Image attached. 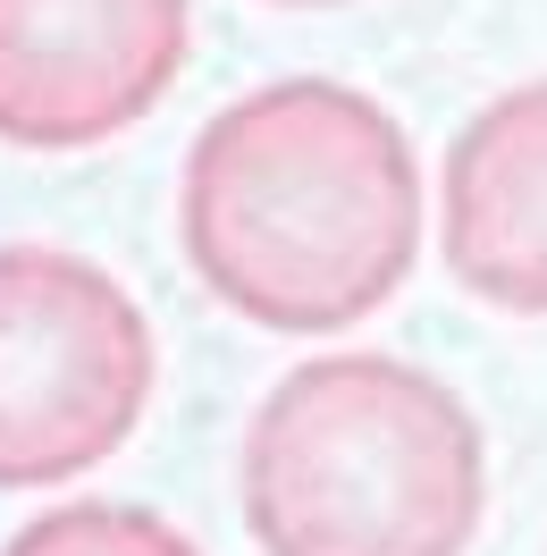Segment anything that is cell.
I'll return each mask as SVG.
<instances>
[{
    "instance_id": "cell-2",
    "label": "cell",
    "mask_w": 547,
    "mask_h": 556,
    "mask_svg": "<svg viewBox=\"0 0 547 556\" xmlns=\"http://www.w3.org/2000/svg\"><path fill=\"white\" fill-rule=\"evenodd\" d=\"M237 497L262 556H463L488 506V447L438 371L311 354L244 421Z\"/></svg>"
},
{
    "instance_id": "cell-1",
    "label": "cell",
    "mask_w": 547,
    "mask_h": 556,
    "mask_svg": "<svg viewBox=\"0 0 547 556\" xmlns=\"http://www.w3.org/2000/svg\"><path fill=\"white\" fill-rule=\"evenodd\" d=\"M177 244L237 320L270 338H338L421 262L412 136L338 76L253 85L186 152Z\"/></svg>"
},
{
    "instance_id": "cell-6",
    "label": "cell",
    "mask_w": 547,
    "mask_h": 556,
    "mask_svg": "<svg viewBox=\"0 0 547 556\" xmlns=\"http://www.w3.org/2000/svg\"><path fill=\"white\" fill-rule=\"evenodd\" d=\"M0 556H203L169 515L152 506H118V497H76L35 515Z\"/></svg>"
},
{
    "instance_id": "cell-5",
    "label": "cell",
    "mask_w": 547,
    "mask_h": 556,
    "mask_svg": "<svg viewBox=\"0 0 547 556\" xmlns=\"http://www.w3.org/2000/svg\"><path fill=\"white\" fill-rule=\"evenodd\" d=\"M446 278L513 320H547V76L463 118L438 177Z\"/></svg>"
},
{
    "instance_id": "cell-3",
    "label": "cell",
    "mask_w": 547,
    "mask_h": 556,
    "mask_svg": "<svg viewBox=\"0 0 547 556\" xmlns=\"http://www.w3.org/2000/svg\"><path fill=\"white\" fill-rule=\"evenodd\" d=\"M152 380V320L102 262L0 244V489H51L110 464L136 439Z\"/></svg>"
},
{
    "instance_id": "cell-7",
    "label": "cell",
    "mask_w": 547,
    "mask_h": 556,
    "mask_svg": "<svg viewBox=\"0 0 547 556\" xmlns=\"http://www.w3.org/2000/svg\"><path fill=\"white\" fill-rule=\"evenodd\" d=\"M270 9H345V0H270Z\"/></svg>"
},
{
    "instance_id": "cell-4",
    "label": "cell",
    "mask_w": 547,
    "mask_h": 556,
    "mask_svg": "<svg viewBox=\"0 0 547 556\" xmlns=\"http://www.w3.org/2000/svg\"><path fill=\"white\" fill-rule=\"evenodd\" d=\"M194 0H0V143L93 152L161 110Z\"/></svg>"
}]
</instances>
